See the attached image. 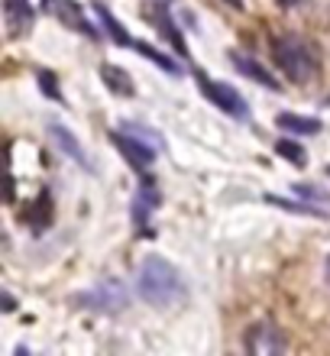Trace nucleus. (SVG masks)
Returning a JSON list of instances; mask_svg holds the SVG:
<instances>
[{"label":"nucleus","mask_w":330,"mask_h":356,"mask_svg":"<svg viewBox=\"0 0 330 356\" xmlns=\"http://www.w3.org/2000/svg\"><path fill=\"white\" fill-rule=\"evenodd\" d=\"M324 279H327V285H330V256H327V263H324Z\"/></svg>","instance_id":"25"},{"label":"nucleus","mask_w":330,"mask_h":356,"mask_svg":"<svg viewBox=\"0 0 330 356\" xmlns=\"http://www.w3.org/2000/svg\"><path fill=\"white\" fill-rule=\"evenodd\" d=\"M243 347L249 356H275L288 350V340L282 337V330L275 327L272 321H259V324H253L246 330Z\"/></svg>","instance_id":"4"},{"label":"nucleus","mask_w":330,"mask_h":356,"mask_svg":"<svg viewBox=\"0 0 330 356\" xmlns=\"http://www.w3.org/2000/svg\"><path fill=\"white\" fill-rule=\"evenodd\" d=\"M17 308V301H13V295H3V311H13Z\"/></svg>","instance_id":"22"},{"label":"nucleus","mask_w":330,"mask_h":356,"mask_svg":"<svg viewBox=\"0 0 330 356\" xmlns=\"http://www.w3.org/2000/svg\"><path fill=\"white\" fill-rule=\"evenodd\" d=\"M272 58L292 85H311L321 75V49L314 39H304L298 33H285L272 42Z\"/></svg>","instance_id":"1"},{"label":"nucleus","mask_w":330,"mask_h":356,"mask_svg":"<svg viewBox=\"0 0 330 356\" xmlns=\"http://www.w3.org/2000/svg\"><path fill=\"white\" fill-rule=\"evenodd\" d=\"M324 104H327V107H330V97H327V101H324Z\"/></svg>","instance_id":"26"},{"label":"nucleus","mask_w":330,"mask_h":356,"mask_svg":"<svg viewBox=\"0 0 330 356\" xmlns=\"http://www.w3.org/2000/svg\"><path fill=\"white\" fill-rule=\"evenodd\" d=\"M226 7H233V10H243V0H224Z\"/></svg>","instance_id":"24"},{"label":"nucleus","mask_w":330,"mask_h":356,"mask_svg":"<svg viewBox=\"0 0 330 356\" xmlns=\"http://www.w3.org/2000/svg\"><path fill=\"white\" fill-rule=\"evenodd\" d=\"M49 140L56 143V146L65 152L68 159H75L81 169H88V172L94 169V165H91V159H88V152L81 149V143H78L75 136H72V130H65L62 123H52V127H49Z\"/></svg>","instance_id":"10"},{"label":"nucleus","mask_w":330,"mask_h":356,"mask_svg":"<svg viewBox=\"0 0 330 356\" xmlns=\"http://www.w3.org/2000/svg\"><path fill=\"white\" fill-rule=\"evenodd\" d=\"M230 62H233L240 72H243L246 78H253V81H259L263 88H279V81H275L269 72H265L256 58H249V56H243V52H230Z\"/></svg>","instance_id":"12"},{"label":"nucleus","mask_w":330,"mask_h":356,"mask_svg":"<svg viewBox=\"0 0 330 356\" xmlns=\"http://www.w3.org/2000/svg\"><path fill=\"white\" fill-rule=\"evenodd\" d=\"M327 175H330V169H327Z\"/></svg>","instance_id":"27"},{"label":"nucleus","mask_w":330,"mask_h":356,"mask_svg":"<svg viewBox=\"0 0 330 356\" xmlns=\"http://www.w3.org/2000/svg\"><path fill=\"white\" fill-rule=\"evenodd\" d=\"M130 49H136L140 56H146V58H149V62H156V65H162V68H165V72H169V75H181V72H179V62H172L169 56H162L159 49H149V46H146V42H140V39H133V46H130Z\"/></svg>","instance_id":"15"},{"label":"nucleus","mask_w":330,"mask_h":356,"mask_svg":"<svg viewBox=\"0 0 330 356\" xmlns=\"http://www.w3.org/2000/svg\"><path fill=\"white\" fill-rule=\"evenodd\" d=\"M94 13H97V17H101V23H104V29H107V36H110L113 42H117V46H126V49L133 46L130 33H126V29H123L120 23L113 19V13L104 7V3H101V0H94Z\"/></svg>","instance_id":"14"},{"label":"nucleus","mask_w":330,"mask_h":356,"mask_svg":"<svg viewBox=\"0 0 330 356\" xmlns=\"http://www.w3.org/2000/svg\"><path fill=\"white\" fill-rule=\"evenodd\" d=\"M110 140H113V146L123 152V159L130 162L133 169H140V172L149 169L152 159H156V152H159V149H152L149 143H142L140 136H133V133H126V130H113Z\"/></svg>","instance_id":"7"},{"label":"nucleus","mask_w":330,"mask_h":356,"mask_svg":"<svg viewBox=\"0 0 330 356\" xmlns=\"http://www.w3.org/2000/svg\"><path fill=\"white\" fill-rule=\"evenodd\" d=\"M275 152H279L282 159L295 162V165H304V152H302V146H298V143H292V140H279V143H275Z\"/></svg>","instance_id":"20"},{"label":"nucleus","mask_w":330,"mask_h":356,"mask_svg":"<svg viewBox=\"0 0 330 356\" xmlns=\"http://www.w3.org/2000/svg\"><path fill=\"white\" fill-rule=\"evenodd\" d=\"M156 23L162 26V33L172 39V46L179 49L181 56H185V42H181V36H179V29L172 26V19H169V13H165V7H156Z\"/></svg>","instance_id":"19"},{"label":"nucleus","mask_w":330,"mask_h":356,"mask_svg":"<svg viewBox=\"0 0 330 356\" xmlns=\"http://www.w3.org/2000/svg\"><path fill=\"white\" fill-rule=\"evenodd\" d=\"M75 305L88 311H97V314H120L130 305V291H126V285L120 279H101L94 289L75 295Z\"/></svg>","instance_id":"3"},{"label":"nucleus","mask_w":330,"mask_h":356,"mask_svg":"<svg viewBox=\"0 0 330 356\" xmlns=\"http://www.w3.org/2000/svg\"><path fill=\"white\" fill-rule=\"evenodd\" d=\"M136 291H140L142 301H149L156 308H172L188 295L185 282H181V272L162 256L142 259L140 272H136Z\"/></svg>","instance_id":"2"},{"label":"nucleus","mask_w":330,"mask_h":356,"mask_svg":"<svg viewBox=\"0 0 330 356\" xmlns=\"http://www.w3.org/2000/svg\"><path fill=\"white\" fill-rule=\"evenodd\" d=\"M101 81L107 85V91L117 94V97H133L136 85H133L130 72H123L120 65H101Z\"/></svg>","instance_id":"11"},{"label":"nucleus","mask_w":330,"mask_h":356,"mask_svg":"<svg viewBox=\"0 0 330 356\" xmlns=\"http://www.w3.org/2000/svg\"><path fill=\"white\" fill-rule=\"evenodd\" d=\"M298 3H304V0H279V7H285V10H292V7H298Z\"/></svg>","instance_id":"23"},{"label":"nucleus","mask_w":330,"mask_h":356,"mask_svg":"<svg viewBox=\"0 0 330 356\" xmlns=\"http://www.w3.org/2000/svg\"><path fill=\"white\" fill-rule=\"evenodd\" d=\"M3 26H7V36L19 39L33 29V7L29 0H3Z\"/></svg>","instance_id":"9"},{"label":"nucleus","mask_w":330,"mask_h":356,"mask_svg":"<svg viewBox=\"0 0 330 356\" xmlns=\"http://www.w3.org/2000/svg\"><path fill=\"white\" fill-rule=\"evenodd\" d=\"M42 10H46L52 19H58L62 26L75 29L81 36H88V39L97 36V29L85 19V10L78 7V0H42Z\"/></svg>","instance_id":"6"},{"label":"nucleus","mask_w":330,"mask_h":356,"mask_svg":"<svg viewBox=\"0 0 330 356\" xmlns=\"http://www.w3.org/2000/svg\"><path fill=\"white\" fill-rule=\"evenodd\" d=\"M159 207V188L152 185L149 178H142V185L140 191H136V197H133V220H136V227H140V234L142 236H149L152 234V227H149V214Z\"/></svg>","instance_id":"8"},{"label":"nucleus","mask_w":330,"mask_h":356,"mask_svg":"<svg viewBox=\"0 0 330 356\" xmlns=\"http://www.w3.org/2000/svg\"><path fill=\"white\" fill-rule=\"evenodd\" d=\"M123 130H126V133H133V136H140L142 143H149L152 149H159V152L165 149V140H162V136H159V133H156V130H149V127H142V123H126Z\"/></svg>","instance_id":"18"},{"label":"nucleus","mask_w":330,"mask_h":356,"mask_svg":"<svg viewBox=\"0 0 330 356\" xmlns=\"http://www.w3.org/2000/svg\"><path fill=\"white\" fill-rule=\"evenodd\" d=\"M39 88L52 97V101H58V104H65V97H62V88H58V81L49 72H39Z\"/></svg>","instance_id":"21"},{"label":"nucleus","mask_w":330,"mask_h":356,"mask_svg":"<svg viewBox=\"0 0 330 356\" xmlns=\"http://www.w3.org/2000/svg\"><path fill=\"white\" fill-rule=\"evenodd\" d=\"M29 224H33V230H46L49 224H52V201H49V195L46 191H42V195H39V207L36 211H33V214L26 217Z\"/></svg>","instance_id":"16"},{"label":"nucleus","mask_w":330,"mask_h":356,"mask_svg":"<svg viewBox=\"0 0 330 356\" xmlns=\"http://www.w3.org/2000/svg\"><path fill=\"white\" fill-rule=\"evenodd\" d=\"M265 201L275 207H285V211H295V214H311V217H327V211L314 204H298V201H288V197H275V195H265Z\"/></svg>","instance_id":"17"},{"label":"nucleus","mask_w":330,"mask_h":356,"mask_svg":"<svg viewBox=\"0 0 330 356\" xmlns=\"http://www.w3.org/2000/svg\"><path fill=\"white\" fill-rule=\"evenodd\" d=\"M198 88L204 91V97H208L211 104H217L224 113H230V117H236V120H246V117H249L246 101L240 97V91H233L230 85H224V81H211V78L198 75Z\"/></svg>","instance_id":"5"},{"label":"nucleus","mask_w":330,"mask_h":356,"mask_svg":"<svg viewBox=\"0 0 330 356\" xmlns=\"http://www.w3.org/2000/svg\"><path fill=\"white\" fill-rule=\"evenodd\" d=\"M275 123L288 133H302V136H314V133H321V120H314V117H302V113H292L285 111L275 117Z\"/></svg>","instance_id":"13"}]
</instances>
